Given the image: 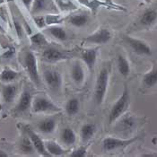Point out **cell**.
<instances>
[{"label":"cell","mask_w":157,"mask_h":157,"mask_svg":"<svg viewBox=\"0 0 157 157\" xmlns=\"http://www.w3.org/2000/svg\"><path fill=\"white\" fill-rule=\"evenodd\" d=\"M43 79L48 89L52 92H58L63 85L61 74L55 69H46L43 72Z\"/></svg>","instance_id":"8"},{"label":"cell","mask_w":157,"mask_h":157,"mask_svg":"<svg viewBox=\"0 0 157 157\" xmlns=\"http://www.w3.org/2000/svg\"><path fill=\"white\" fill-rule=\"evenodd\" d=\"M157 22V10L155 8H148L139 16L136 25L138 28L146 29L152 27Z\"/></svg>","instance_id":"12"},{"label":"cell","mask_w":157,"mask_h":157,"mask_svg":"<svg viewBox=\"0 0 157 157\" xmlns=\"http://www.w3.org/2000/svg\"><path fill=\"white\" fill-rule=\"evenodd\" d=\"M109 75H110V65L104 66L97 75L94 91V99L95 103L98 105H101L106 97L109 82Z\"/></svg>","instance_id":"1"},{"label":"cell","mask_w":157,"mask_h":157,"mask_svg":"<svg viewBox=\"0 0 157 157\" xmlns=\"http://www.w3.org/2000/svg\"><path fill=\"white\" fill-rule=\"evenodd\" d=\"M144 2H145V3H150L151 2V0H143Z\"/></svg>","instance_id":"41"},{"label":"cell","mask_w":157,"mask_h":157,"mask_svg":"<svg viewBox=\"0 0 157 157\" xmlns=\"http://www.w3.org/2000/svg\"><path fill=\"white\" fill-rule=\"evenodd\" d=\"M0 99H1V93H0Z\"/></svg>","instance_id":"43"},{"label":"cell","mask_w":157,"mask_h":157,"mask_svg":"<svg viewBox=\"0 0 157 157\" xmlns=\"http://www.w3.org/2000/svg\"><path fill=\"white\" fill-rule=\"evenodd\" d=\"M97 126L94 123H85L80 129V136L83 143H89L90 140L93 138L94 134L96 133Z\"/></svg>","instance_id":"19"},{"label":"cell","mask_w":157,"mask_h":157,"mask_svg":"<svg viewBox=\"0 0 157 157\" xmlns=\"http://www.w3.org/2000/svg\"><path fill=\"white\" fill-rule=\"evenodd\" d=\"M13 25H14L17 36H18V38L21 39L23 37V33H24V28H23L22 24H20L17 20H13Z\"/></svg>","instance_id":"35"},{"label":"cell","mask_w":157,"mask_h":157,"mask_svg":"<svg viewBox=\"0 0 157 157\" xmlns=\"http://www.w3.org/2000/svg\"><path fill=\"white\" fill-rule=\"evenodd\" d=\"M60 139L65 145L72 146L76 142V135L71 128L66 127L61 130Z\"/></svg>","instance_id":"22"},{"label":"cell","mask_w":157,"mask_h":157,"mask_svg":"<svg viewBox=\"0 0 157 157\" xmlns=\"http://www.w3.org/2000/svg\"><path fill=\"white\" fill-rule=\"evenodd\" d=\"M18 93L17 85L14 84H6L2 86L1 89V97L6 103H11L14 101Z\"/></svg>","instance_id":"16"},{"label":"cell","mask_w":157,"mask_h":157,"mask_svg":"<svg viewBox=\"0 0 157 157\" xmlns=\"http://www.w3.org/2000/svg\"><path fill=\"white\" fill-rule=\"evenodd\" d=\"M14 48H8V50H6V51H5V53L2 55V57L3 58H5V59H11L13 56L14 55Z\"/></svg>","instance_id":"36"},{"label":"cell","mask_w":157,"mask_h":157,"mask_svg":"<svg viewBox=\"0 0 157 157\" xmlns=\"http://www.w3.org/2000/svg\"><path fill=\"white\" fill-rule=\"evenodd\" d=\"M23 129H24V133L30 137L31 141L33 142V144L36 149V152L39 155H40L41 156H50V155L48 154L46 147H45L44 141L40 137V136L30 126H24Z\"/></svg>","instance_id":"9"},{"label":"cell","mask_w":157,"mask_h":157,"mask_svg":"<svg viewBox=\"0 0 157 157\" xmlns=\"http://www.w3.org/2000/svg\"><path fill=\"white\" fill-rule=\"evenodd\" d=\"M45 20L48 26H52V25L61 24L64 22L65 18L57 13H48V14H45Z\"/></svg>","instance_id":"30"},{"label":"cell","mask_w":157,"mask_h":157,"mask_svg":"<svg viewBox=\"0 0 157 157\" xmlns=\"http://www.w3.org/2000/svg\"><path fill=\"white\" fill-rule=\"evenodd\" d=\"M8 154L6 152V151H4V150H1L0 149V157H8Z\"/></svg>","instance_id":"39"},{"label":"cell","mask_w":157,"mask_h":157,"mask_svg":"<svg viewBox=\"0 0 157 157\" xmlns=\"http://www.w3.org/2000/svg\"><path fill=\"white\" fill-rule=\"evenodd\" d=\"M2 111V105H0V112Z\"/></svg>","instance_id":"42"},{"label":"cell","mask_w":157,"mask_h":157,"mask_svg":"<svg viewBox=\"0 0 157 157\" xmlns=\"http://www.w3.org/2000/svg\"><path fill=\"white\" fill-rule=\"evenodd\" d=\"M30 40H31L32 44H33L35 46H39V47L45 46L48 44V40L42 33H36L33 34L30 37Z\"/></svg>","instance_id":"31"},{"label":"cell","mask_w":157,"mask_h":157,"mask_svg":"<svg viewBox=\"0 0 157 157\" xmlns=\"http://www.w3.org/2000/svg\"><path fill=\"white\" fill-rule=\"evenodd\" d=\"M18 75L19 74L17 71L13 70L10 67H5L0 72V82L5 84H10L17 79Z\"/></svg>","instance_id":"28"},{"label":"cell","mask_w":157,"mask_h":157,"mask_svg":"<svg viewBox=\"0 0 157 157\" xmlns=\"http://www.w3.org/2000/svg\"><path fill=\"white\" fill-rule=\"evenodd\" d=\"M78 2L80 4H82L83 6H86L87 8H89L94 13L97 12V10L101 7V6H104L107 8H113V9H118V10H125L124 7L120 6L118 5L115 4H110L107 2H102L101 0H78Z\"/></svg>","instance_id":"14"},{"label":"cell","mask_w":157,"mask_h":157,"mask_svg":"<svg viewBox=\"0 0 157 157\" xmlns=\"http://www.w3.org/2000/svg\"><path fill=\"white\" fill-rule=\"evenodd\" d=\"M121 122L119 123V129L121 132H130L136 126V118L133 115H123L121 118Z\"/></svg>","instance_id":"18"},{"label":"cell","mask_w":157,"mask_h":157,"mask_svg":"<svg viewBox=\"0 0 157 157\" xmlns=\"http://www.w3.org/2000/svg\"><path fill=\"white\" fill-rule=\"evenodd\" d=\"M112 39V33L111 31L102 27L98 29L96 32H94V33L88 35L84 39V41L85 43H89V44H97V45H102V44H106L110 40Z\"/></svg>","instance_id":"7"},{"label":"cell","mask_w":157,"mask_h":157,"mask_svg":"<svg viewBox=\"0 0 157 157\" xmlns=\"http://www.w3.org/2000/svg\"><path fill=\"white\" fill-rule=\"evenodd\" d=\"M41 57L44 60L49 63L59 62L69 59V55L67 52L54 47H48L45 48L41 53Z\"/></svg>","instance_id":"10"},{"label":"cell","mask_w":157,"mask_h":157,"mask_svg":"<svg viewBox=\"0 0 157 157\" xmlns=\"http://www.w3.org/2000/svg\"><path fill=\"white\" fill-rule=\"evenodd\" d=\"M59 11L53 0H33L30 12L32 15H36L43 12L57 13Z\"/></svg>","instance_id":"11"},{"label":"cell","mask_w":157,"mask_h":157,"mask_svg":"<svg viewBox=\"0 0 157 157\" xmlns=\"http://www.w3.org/2000/svg\"><path fill=\"white\" fill-rule=\"evenodd\" d=\"M22 3L24 4V6L30 11L31 8H32V6H33V0H21Z\"/></svg>","instance_id":"37"},{"label":"cell","mask_w":157,"mask_h":157,"mask_svg":"<svg viewBox=\"0 0 157 157\" xmlns=\"http://www.w3.org/2000/svg\"><path fill=\"white\" fill-rule=\"evenodd\" d=\"M142 84L145 88H152L157 84V67L154 66L143 75Z\"/></svg>","instance_id":"23"},{"label":"cell","mask_w":157,"mask_h":157,"mask_svg":"<svg viewBox=\"0 0 157 157\" xmlns=\"http://www.w3.org/2000/svg\"><path fill=\"white\" fill-rule=\"evenodd\" d=\"M57 128V119L56 117H48L38 123V129L43 134H52Z\"/></svg>","instance_id":"17"},{"label":"cell","mask_w":157,"mask_h":157,"mask_svg":"<svg viewBox=\"0 0 157 157\" xmlns=\"http://www.w3.org/2000/svg\"><path fill=\"white\" fill-rule=\"evenodd\" d=\"M33 22L35 23L36 26L39 29H44L47 26L46 20H45V15H40V14L33 15Z\"/></svg>","instance_id":"34"},{"label":"cell","mask_w":157,"mask_h":157,"mask_svg":"<svg viewBox=\"0 0 157 157\" xmlns=\"http://www.w3.org/2000/svg\"><path fill=\"white\" fill-rule=\"evenodd\" d=\"M19 147H20L21 152L23 154H24V155H33L36 152V149H35L34 145L33 144V142L31 141L30 137L26 134L22 137V139L20 141Z\"/></svg>","instance_id":"26"},{"label":"cell","mask_w":157,"mask_h":157,"mask_svg":"<svg viewBox=\"0 0 157 157\" xmlns=\"http://www.w3.org/2000/svg\"><path fill=\"white\" fill-rule=\"evenodd\" d=\"M91 145V143H86L84 145H81L77 148H75V150H73L72 152H70L69 156L71 157H85L88 154V149Z\"/></svg>","instance_id":"32"},{"label":"cell","mask_w":157,"mask_h":157,"mask_svg":"<svg viewBox=\"0 0 157 157\" xmlns=\"http://www.w3.org/2000/svg\"><path fill=\"white\" fill-rule=\"evenodd\" d=\"M65 109H66L67 114L69 117H73V116L76 115L80 109V101H79L78 98L71 97L70 99H68V101L66 103Z\"/></svg>","instance_id":"29"},{"label":"cell","mask_w":157,"mask_h":157,"mask_svg":"<svg viewBox=\"0 0 157 157\" xmlns=\"http://www.w3.org/2000/svg\"><path fill=\"white\" fill-rule=\"evenodd\" d=\"M33 101V96L32 93L28 90H24L20 95V98L18 100V102H17L15 108H14L15 113L22 114V113L26 112L28 109L32 108Z\"/></svg>","instance_id":"13"},{"label":"cell","mask_w":157,"mask_h":157,"mask_svg":"<svg viewBox=\"0 0 157 157\" xmlns=\"http://www.w3.org/2000/svg\"><path fill=\"white\" fill-rule=\"evenodd\" d=\"M129 103H130L129 90L128 85H125L121 96L114 102V104L112 105L111 109L109 110V116H108V124L112 125L114 122L120 120L128 110L129 107Z\"/></svg>","instance_id":"2"},{"label":"cell","mask_w":157,"mask_h":157,"mask_svg":"<svg viewBox=\"0 0 157 157\" xmlns=\"http://www.w3.org/2000/svg\"><path fill=\"white\" fill-rule=\"evenodd\" d=\"M140 139V136H134L130 138H120L114 136H106L102 142L101 146L105 152H111L115 150L128 147Z\"/></svg>","instance_id":"4"},{"label":"cell","mask_w":157,"mask_h":157,"mask_svg":"<svg viewBox=\"0 0 157 157\" xmlns=\"http://www.w3.org/2000/svg\"><path fill=\"white\" fill-rule=\"evenodd\" d=\"M44 143L50 156H62L67 153V150H66L62 145L54 140H47L44 141Z\"/></svg>","instance_id":"20"},{"label":"cell","mask_w":157,"mask_h":157,"mask_svg":"<svg viewBox=\"0 0 157 157\" xmlns=\"http://www.w3.org/2000/svg\"><path fill=\"white\" fill-rule=\"evenodd\" d=\"M68 24L72 26L81 28L84 27L89 22V16L86 13H77V14H72L67 18Z\"/></svg>","instance_id":"25"},{"label":"cell","mask_w":157,"mask_h":157,"mask_svg":"<svg viewBox=\"0 0 157 157\" xmlns=\"http://www.w3.org/2000/svg\"><path fill=\"white\" fill-rule=\"evenodd\" d=\"M71 78L73 81L77 85H82L85 81V69L82 66V64L79 61H76L73 65L71 68Z\"/></svg>","instance_id":"21"},{"label":"cell","mask_w":157,"mask_h":157,"mask_svg":"<svg viewBox=\"0 0 157 157\" xmlns=\"http://www.w3.org/2000/svg\"><path fill=\"white\" fill-rule=\"evenodd\" d=\"M23 65L32 82L36 85L40 84V74L38 70V62L35 54L32 50H25L23 54Z\"/></svg>","instance_id":"3"},{"label":"cell","mask_w":157,"mask_h":157,"mask_svg":"<svg viewBox=\"0 0 157 157\" xmlns=\"http://www.w3.org/2000/svg\"><path fill=\"white\" fill-rule=\"evenodd\" d=\"M118 70L123 77H128L130 74V64L127 58L123 55H119L117 58Z\"/></svg>","instance_id":"27"},{"label":"cell","mask_w":157,"mask_h":157,"mask_svg":"<svg viewBox=\"0 0 157 157\" xmlns=\"http://www.w3.org/2000/svg\"><path fill=\"white\" fill-rule=\"evenodd\" d=\"M98 57V48H85L81 52V59L84 61L89 70H93L95 66Z\"/></svg>","instance_id":"15"},{"label":"cell","mask_w":157,"mask_h":157,"mask_svg":"<svg viewBox=\"0 0 157 157\" xmlns=\"http://www.w3.org/2000/svg\"><path fill=\"white\" fill-rule=\"evenodd\" d=\"M32 110L34 113H47V112L53 113V112H59L61 108L56 105L47 97L37 95L33 97Z\"/></svg>","instance_id":"5"},{"label":"cell","mask_w":157,"mask_h":157,"mask_svg":"<svg viewBox=\"0 0 157 157\" xmlns=\"http://www.w3.org/2000/svg\"><path fill=\"white\" fill-rule=\"evenodd\" d=\"M153 143H154L155 145H157V137H155V138H154V139H153Z\"/></svg>","instance_id":"40"},{"label":"cell","mask_w":157,"mask_h":157,"mask_svg":"<svg viewBox=\"0 0 157 157\" xmlns=\"http://www.w3.org/2000/svg\"><path fill=\"white\" fill-rule=\"evenodd\" d=\"M45 31H46V33H48L49 35H51L53 38H55L56 40H60V41H65L68 38L67 33L66 32V30L63 27L59 26V25L49 26Z\"/></svg>","instance_id":"24"},{"label":"cell","mask_w":157,"mask_h":157,"mask_svg":"<svg viewBox=\"0 0 157 157\" xmlns=\"http://www.w3.org/2000/svg\"><path fill=\"white\" fill-rule=\"evenodd\" d=\"M57 4L61 11H69L76 8L71 0H57Z\"/></svg>","instance_id":"33"},{"label":"cell","mask_w":157,"mask_h":157,"mask_svg":"<svg viewBox=\"0 0 157 157\" xmlns=\"http://www.w3.org/2000/svg\"><path fill=\"white\" fill-rule=\"evenodd\" d=\"M123 40L134 53L141 56L152 55V48L149 46V44L144 40L130 36H124Z\"/></svg>","instance_id":"6"},{"label":"cell","mask_w":157,"mask_h":157,"mask_svg":"<svg viewBox=\"0 0 157 157\" xmlns=\"http://www.w3.org/2000/svg\"><path fill=\"white\" fill-rule=\"evenodd\" d=\"M141 156L143 157H156L157 156V154H154V153H152V154H143V155H141Z\"/></svg>","instance_id":"38"}]
</instances>
